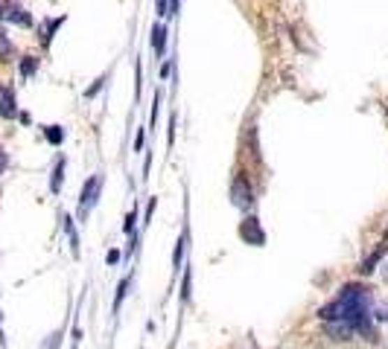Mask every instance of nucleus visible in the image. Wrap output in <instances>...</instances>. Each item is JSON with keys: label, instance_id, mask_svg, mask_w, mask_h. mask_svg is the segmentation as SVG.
<instances>
[{"label": "nucleus", "instance_id": "12", "mask_svg": "<svg viewBox=\"0 0 388 349\" xmlns=\"http://www.w3.org/2000/svg\"><path fill=\"white\" fill-rule=\"evenodd\" d=\"M41 131H44V140L50 143V146H61V143H64V137H68V134H64V128H61V125H44Z\"/></svg>", "mask_w": 388, "mask_h": 349}, {"label": "nucleus", "instance_id": "16", "mask_svg": "<svg viewBox=\"0 0 388 349\" xmlns=\"http://www.w3.org/2000/svg\"><path fill=\"white\" fill-rule=\"evenodd\" d=\"M12 53H15V47L9 41V36H6V29H0V61L12 59Z\"/></svg>", "mask_w": 388, "mask_h": 349}, {"label": "nucleus", "instance_id": "25", "mask_svg": "<svg viewBox=\"0 0 388 349\" xmlns=\"http://www.w3.org/2000/svg\"><path fill=\"white\" fill-rule=\"evenodd\" d=\"M167 143H170V146L175 143V114L170 116V134H167Z\"/></svg>", "mask_w": 388, "mask_h": 349}, {"label": "nucleus", "instance_id": "11", "mask_svg": "<svg viewBox=\"0 0 388 349\" xmlns=\"http://www.w3.org/2000/svg\"><path fill=\"white\" fill-rule=\"evenodd\" d=\"M152 49H155V56H164L167 53V26L164 24H155L152 26Z\"/></svg>", "mask_w": 388, "mask_h": 349}, {"label": "nucleus", "instance_id": "5", "mask_svg": "<svg viewBox=\"0 0 388 349\" xmlns=\"http://www.w3.org/2000/svg\"><path fill=\"white\" fill-rule=\"evenodd\" d=\"M385 254H388V245H385V242H380V247H377V251H371V254L359 262V268H357V271H359L362 277H371V274L377 271V265L385 259Z\"/></svg>", "mask_w": 388, "mask_h": 349}, {"label": "nucleus", "instance_id": "31", "mask_svg": "<svg viewBox=\"0 0 388 349\" xmlns=\"http://www.w3.org/2000/svg\"><path fill=\"white\" fill-rule=\"evenodd\" d=\"M0 93H3V85H0Z\"/></svg>", "mask_w": 388, "mask_h": 349}, {"label": "nucleus", "instance_id": "10", "mask_svg": "<svg viewBox=\"0 0 388 349\" xmlns=\"http://www.w3.org/2000/svg\"><path fill=\"white\" fill-rule=\"evenodd\" d=\"M64 166H68L64 155H61V157H56L53 175H50V192H53V195H59V192H61V184H64Z\"/></svg>", "mask_w": 388, "mask_h": 349}, {"label": "nucleus", "instance_id": "18", "mask_svg": "<svg viewBox=\"0 0 388 349\" xmlns=\"http://www.w3.org/2000/svg\"><path fill=\"white\" fill-rule=\"evenodd\" d=\"M61 338H64V329H56L53 335H47V341L41 343V349H59L61 346Z\"/></svg>", "mask_w": 388, "mask_h": 349}, {"label": "nucleus", "instance_id": "4", "mask_svg": "<svg viewBox=\"0 0 388 349\" xmlns=\"http://www.w3.org/2000/svg\"><path fill=\"white\" fill-rule=\"evenodd\" d=\"M0 15H3L6 24H15V26H32V15L18 3V0H0Z\"/></svg>", "mask_w": 388, "mask_h": 349}, {"label": "nucleus", "instance_id": "28", "mask_svg": "<svg viewBox=\"0 0 388 349\" xmlns=\"http://www.w3.org/2000/svg\"><path fill=\"white\" fill-rule=\"evenodd\" d=\"M120 262V251H108V265H117Z\"/></svg>", "mask_w": 388, "mask_h": 349}, {"label": "nucleus", "instance_id": "24", "mask_svg": "<svg viewBox=\"0 0 388 349\" xmlns=\"http://www.w3.org/2000/svg\"><path fill=\"white\" fill-rule=\"evenodd\" d=\"M158 105H161V93H155V102H152V128L158 123Z\"/></svg>", "mask_w": 388, "mask_h": 349}, {"label": "nucleus", "instance_id": "3", "mask_svg": "<svg viewBox=\"0 0 388 349\" xmlns=\"http://www.w3.org/2000/svg\"><path fill=\"white\" fill-rule=\"evenodd\" d=\"M239 239L246 245H251V247L266 245V230L260 227V219H257V215H246V219L239 222Z\"/></svg>", "mask_w": 388, "mask_h": 349}, {"label": "nucleus", "instance_id": "19", "mask_svg": "<svg viewBox=\"0 0 388 349\" xmlns=\"http://www.w3.org/2000/svg\"><path fill=\"white\" fill-rule=\"evenodd\" d=\"M135 230H137V212L132 210V212L126 215V224H123V233H126V236H137Z\"/></svg>", "mask_w": 388, "mask_h": 349}, {"label": "nucleus", "instance_id": "21", "mask_svg": "<svg viewBox=\"0 0 388 349\" xmlns=\"http://www.w3.org/2000/svg\"><path fill=\"white\" fill-rule=\"evenodd\" d=\"M155 207H158V198L152 195V198H149V204H147V212H143V227H147V224H149V219L155 215Z\"/></svg>", "mask_w": 388, "mask_h": 349}, {"label": "nucleus", "instance_id": "23", "mask_svg": "<svg viewBox=\"0 0 388 349\" xmlns=\"http://www.w3.org/2000/svg\"><path fill=\"white\" fill-rule=\"evenodd\" d=\"M158 3V15L161 18H167V12H170V0H155Z\"/></svg>", "mask_w": 388, "mask_h": 349}, {"label": "nucleus", "instance_id": "29", "mask_svg": "<svg viewBox=\"0 0 388 349\" xmlns=\"http://www.w3.org/2000/svg\"><path fill=\"white\" fill-rule=\"evenodd\" d=\"M18 120H21L24 125H29V123H32V116H29V114H18Z\"/></svg>", "mask_w": 388, "mask_h": 349}, {"label": "nucleus", "instance_id": "7", "mask_svg": "<svg viewBox=\"0 0 388 349\" xmlns=\"http://www.w3.org/2000/svg\"><path fill=\"white\" fill-rule=\"evenodd\" d=\"M187 239H190V230L184 227L179 242H175V251H172V271L179 274V268H184V251H187Z\"/></svg>", "mask_w": 388, "mask_h": 349}, {"label": "nucleus", "instance_id": "30", "mask_svg": "<svg viewBox=\"0 0 388 349\" xmlns=\"http://www.w3.org/2000/svg\"><path fill=\"white\" fill-rule=\"evenodd\" d=\"M385 271H388V265H385ZM385 279H388V274H385Z\"/></svg>", "mask_w": 388, "mask_h": 349}, {"label": "nucleus", "instance_id": "9", "mask_svg": "<svg viewBox=\"0 0 388 349\" xmlns=\"http://www.w3.org/2000/svg\"><path fill=\"white\" fill-rule=\"evenodd\" d=\"M59 219H61V227H64V233H68V239H70V254L79 259V233H76V227H73V219H70L68 212H61Z\"/></svg>", "mask_w": 388, "mask_h": 349}, {"label": "nucleus", "instance_id": "2", "mask_svg": "<svg viewBox=\"0 0 388 349\" xmlns=\"http://www.w3.org/2000/svg\"><path fill=\"white\" fill-rule=\"evenodd\" d=\"M254 201H257V198H254V187H251L248 175L237 172L231 178V204L239 207L242 212H248V210H254Z\"/></svg>", "mask_w": 388, "mask_h": 349}, {"label": "nucleus", "instance_id": "17", "mask_svg": "<svg viewBox=\"0 0 388 349\" xmlns=\"http://www.w3.org/2000/svg\"><path fill=\"white\" fill-rule=\"evenodd\" d=\"M371 318H374L377 323H385L388 320V303H374V306H371Z\"/></svg>", "mask_w": 388, "mask_h": 349}, {"label": "nucleus", "instance_id": "22", "mask_svg": "<svg viewBox=\"0 0 388 349\" xmlns=\"http://www.w3.org/2000/svg\"><path fill=\"white\" fill-rule=\"evenodd\" d=\"M6 166H9V155H6V148L0 146V175L6 172Z\"/></svg>", "mask_w": 388, "mask_h": 349}, {"label": "nucleus", "instance_id": "20", "mask_svg": "<svg viewBox=\"0 0 388 349\" xmlns=\"http://www.w3.org/2000/svg\"><path fill=\"white\" fill-rule=\"evenodd\" d=\"M105 82H108V73H103V76H100V79H96V82H94V85H91V88L85 91V99H94L96 93H100V91H103V85H105Z\"/></svg>", "mask_w": 388, "mask_h": 349}, {"label": "nucleus", "instance_id": "6", "mask_svg": "<svg viewBox=\"0 0 388 349\" xmlns=\"http://www.w3.org/2000/svg\"><path fill=\"white\" fill-rule=\"evenodd\" d=\"M18 116V96L12 88H3L0 93V120H15Z\"/></svg>", "mask_w": 388, "mask_h": 349}, {"label": "nucleus", "instance_id": "13", "mask_svg": "<svg viewBox=\"0 0 388 349\" xmlns=\"http://www.w3.org/2000/svg\"><path fill=\"white\" fill-rule=\"evenodd\" d=\"M18 70H21L24 79H32V76H36V70H38V59L36 56H24L21 64H18Z\"/></svg>", "mask_w": 388, "mask_h": 349}, {"label": "nucleus", "instance_id": "14", "mask_svg": "<svg viewBox=\"0 0 388 349\" xmlns=\"http://www.w3.org/2000/svg\"><path fill=\"white\" fill-rule=\"evenodd\" d=\"M128 286H132V279H128V277H123V279H120V286H117V294H114V314L120 311V306H123V300H126Z\"/></svg>", "mask_w": 388, "mask_h": 349}, {"label": "nucleus", "instance_id": "32", "mask_svg": "<svg viewBox=\"0 0 388 349\" xmlns=\"http://www.w3.org/2000/svg\"><path fill=\"white\" fill-rule=\"evenodd\" d=\"M385 239H388V230H385Z\"/></svg>", "mask_w": 388, "mask_h": 349}, {"label": "nucleus", "instance_id": "8", "mask_svg": "<svg viewBox=\"0 0 388 349\" xmlns=\"http://www.w3.org/2000/svg\"><path fill=\"white\" fill-rule=\"evenodd\" d=\"M64 21H68V18L61 15V18H47V21L41 24V32H38V36H41V47H50V41H53V36H56V29H59Z\"/></svg>", "mask_w": 388, "mask_h": 349}, {"label": "nucleus", "instance_id": "27", "mask_svg": "<svg viewBox=\"0 0 388 349\" xmlns=\"http://www.w3.org/2000/svg\"><path fill=\"white\" fill-rule=\"evenodd\" d=\"M135 152H143V128L137 131V137H135Z\"/></svg>", "mask_w": 388, "mask_h": 349}, {"label": "nucleus", "instance_id": "15", "mask_svg": "<svg viewBox=\"0 0 388 349\" xmlns=\"http://www.w3.org/2000/svg\"><path fill=\"white\" fill-rule=\"evenodd\" d=\"M193 297V271L184 268V279H181V303H190Z\"/></svg>", "mask_w": 388, "mask_h": 349}, {"label": "nucleus", "instance_id": "26", "mask_svg": "<svg viewBox=\"0 0 388 349\" xmlns=\"http://www.w3.org/2000/svg\"><path fill=\"white\" fill-rule=\"evenodd\" d=\"M172 73V61H164V68H161V79H170Z\"/></svg>", "mask_w": 388, "mask_h": 349}, {"label": "nucleus", "instance_id": "1", "mask_svg": "<svg viewBox=\"0 0 388 349\" xmlns=\"http://www.w3.org/2000/svg\"><path fill=\"white\" fill-rule=\"evenodd\" d=\"M103 184H105V178H103V172H94L85 184H82V189H79V207H76V219L79 222H88V215H91V210L100 204V195H103Z\"/></svg>", "mask_w": 388, "mask_h": 349}]
</instances>
